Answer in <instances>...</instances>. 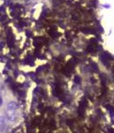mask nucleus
<instances>
[{"mask_svg": "<svg viewBox=\"0 0 114 133\" xmlns=\"http://www.w3.org/2000/svg\"><path fill=\"white\" fill-rule=\"evenodd\" d=\"M18 109V105L15 101H11L7 104L6 108V116L11 122H14L17 119L16 110Z\"/></svg>", "mask_w": 114, "mask_h": 133, "instance_id": "obj_1", "label": "nucleus"}, {"mask_svg": "<svg viewBox=\"0 0 114 133\" xmlns=\"http://www.w3.org/2000/svg\"><path fill=\"white\" fill-rule=\"evenodd\" d=\"M4 128V120L2 116H0V132H2Z\"/></svg>", "mask_w": 114, "mask_h": 133, "instance_id": "obj_2", "label": "nucleus"}]
</instances>
